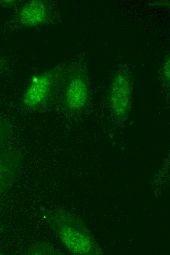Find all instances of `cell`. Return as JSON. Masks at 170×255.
<instances>
[{
  "label": "cell",
  "instance_id": "5b68a950",
  "mask_svg": "<svg viewBox=\"0 0 170 255\" xmlns=\"http://www.w3.org/2000/svg\"><path fill=\"white\" fill-rule=\"evenodd\" d=\"M52 12L48 2L43 0H32L23 4L19 9L17 19L23 27H35L49 23Z\"/></svg>",
  "mask_w": 170,
  "mask_h": 255
},
{
  "label": "cell",
  "instance_id": "8992f818",
  "mask_svg": "<svg viewBox=\"0 0 170 255\" xmlns=\"http://www.w3.org/2000/svg\"><path fill=\"white\" fill-rule=\"evenodd\" d=\"M29 255H57L58 252L51 245L40 243L31 246L27 252Z\"/></svg>",
  "mask_w": 170,
  "mask_h": 255
},
{
  "label": "cell",
  "instance_id": "52a82bcc",
  "mask_svg": "<svg viewBox=\"0 0 170 255\" xmlns=\"http://www.w3.org/2000/svg\"><path fill=\"white\" fill-rule=\"evenodd\" d=\"M163 83L167 88L170 86V57H167L164 61L161 71Z\"/></svg>",
  "mask_w": 170,
  "mask_h": 255
},
{
  "label": "cell",
  "instance_id": "30bf717a",
  "mask_svg": "<svg viewBox=\"0 0 170 255\" xmlns=\"http://www.w3.org/2000/svg\"></svg>",
  "mask_w": 170,
  "mask_h": 255
},
{
  "label": "cell",
  "instance_id": "9c48e42d",
  "mask_svg": "<svg viewBox=\"0 0 170 255\" xmlns=\"http://www.w3.org/2000/svg\"><path fill=\"white\" fill-rule=\"evenodd\" d=\"M0 129H1V127H0Z\"/></svg>",
  "mask_w": 170,
  "mask_h": 255
},
{
  "label": "cell",
  "instance_id": "3957f363",
  "mask_svg": "<svg viewBox=\"0 0 170 255\" xmlns=\"http://www.w3.org/2000/svg\"><path fill=\"white\" fill-rule=\"evenodd\" d=\"M63 108L70 114L83 111L88 106L90 93L85 69L73 65L64 73L59 93Z\"/></svg>",
  "mask_w": 170,
  "mask_h": 255
},
{
  "label": "cell",
  "instance_id": "ba28073f",
  "mask_svg": "<svg viewBox=\"0 0 170 255\" xmlns=\"http://www.w3.org/2000/svg\"><path fill=\"white\" fill-rule=\"evenodd\" d=\"M4 62L3 60L0 57V72H1L4 67Z\"/></svg>",
  "mask_w": 170,
  "mask_h": 255
},
{
  "label": "cell",
  "instance_id": "277c9868",
  "mask_svg": "<svg viewBox=\"0 0 170 255\" xmlns=\"http://www.w3.org/2000/svg\"><path fill=\"white\" fill-rule=\"evenodd\" d=\"M133 86L128 71L122 70L114 76L111 83L109 104L111 111L118 122L128 117L131 108Z\"/></svg>",
  "mask_w": 170,
  "mask_h": 255
},
{
  "label": "cell",
  "instance_id": "7a4b0ae2",
  "mask_svg": "<svg viewBox=\"0 0 170 255\" xmlns=\"http://www.w3.org/2000/svg\"><path fill=\"white\" fill-rule=\"evenodd\" d=\"M65 72L57 66L32 75L21 98L22 109L41 112L48 109L59 95Z\"/></svg>",
  "mask_w": 170,
  "mask_h": 255
},
{
  "label": "cell",
  "instance_id": "6da1fadb",
  "mask_svg": "<svg viewBox=\"0 0 170 255\" xmlns=\"http://www.w3.org/2000/svg\"><path fill=\"white\" fill-rule=\"evenodd\" d=\"M57 236L71 253L76 255H101L102 251L92 234L78 217L56 210L45 217Z\"/></svg>",
  "mask_w": 170,
  "mask_h": 255
}]
</instances>
